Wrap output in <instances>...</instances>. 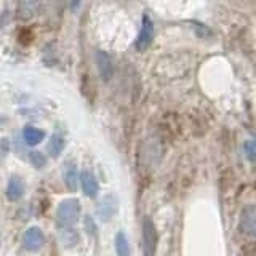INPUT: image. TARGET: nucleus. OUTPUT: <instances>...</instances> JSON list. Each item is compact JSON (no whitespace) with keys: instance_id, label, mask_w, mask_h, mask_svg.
Masks as SVG:
<instances>
[{"instance_id":"obj_1","label":"nucleus","mask_w":256,"mask_h":256,"mask_svg":"<svg viewBox=\"0 0 256 256\" xmlns=\"http://www.w3.org/2000/svg\"><path fill=\"white\" fill-rule=\"evenodd\" d=\"M80 202L77 198H66L56 208V221L61 228H70L80 218Z\"/></svg>"},{"instance_id":"obj_2","label":"nucleus","mask_w":256,"mask_h":256,"mask_svg":"<svg viewBox=\"0 0 256 256\" xmlns=\"http://www.w3.org/2000/svg\"><path fill=\"white\" fill-rule=\"evenodd\" d=\"M141 237H142V253L144 256H156L157 252V244H158V236L154 222L149 216L142 218V229H141Z\"/></svg>"},{"instance_id":"obj_3","label":"nucleus","mask_w":256,"mask_h":256,"mask_svg":"<svg viewBox=\"0 0 256 256\" xmlns=\"http://www.w3.org/2000/svg\"><path fill=\"white\" fill-rule=\"evenodd\" d=\"M240 229L245 236L256 238V204L244 206L240 213Z\"/></svg>"},{"instance_id":"obj_4","label":"nucleus","mask_w":256,"mask_h":256,"mask_svg":"<svg viewBox=\"0 0 256 256\" xmlns=\"http://www.w3.org/2000/svg\"><path fill=\"white\" fill-rule=\"evenodd\" d=\"M45 245V236L40 228L32 226L22 236V246L28 252H38Z\"/></svg>"},{"instance_id":"obj_5","label":"nucleus","mask_w":256,"mask_h":256,"mask_svg":"<svg viewBox=\"0 0 256 256\" xmlns=\"http://www.w3.org/2000/svg\"><path fill=\"white\" fill-rule=\"evenodd\" d=\"M154 40V22L150 21L149 16H142V26L136 38V48L138 50H146Z\"/></svg>"},{"instance_id":"obj_6","label":"nucleus","mask_w":256,"mask_h":256,"mask_svg":"<svg viewBox=\"0 0 256 256\" xmlns=\"http://www.w3.org/2000/svg\"><path fill=\"white\" fill-rule=\"evenodd\" d=\"M94 60H96V66H98L101 78L104 82H109L112 76H114V64H112L110 56L102 50H96Z\"/></svg>"},{"instance_id":"obj_7","label":"nucleus","mask_w":256,"mask_h":256,"mask_svg":"<svg viewBox=\"0 0 256 256\" xmlns=\"http://www.w3.org/2000/svg\"><path fill=\"white\" fill-rule=\"evenodd\" d=\"M118 210V202L114 196H106L98 204V216L102 221H110Z\"/></svg>"},{"instance_id":"obj_8","label":"nucleus","mask_w":256,"mask_h":256,"mask_svg":"<svg viewBox=\"0 0 256 256\" xmlns=\"http://www.w3.org/2000/svg\"><path fill=\"white\" fill-rule=\"evenodd\" d=\"M80 184H82V190L86 197L94 198L96 196H98L100 184H98V180H96V176L92 172L84 170L82 173H80Z\"/></svg>"},{"instance_id":"obj_9","label":"nucleus","mask_w":256,"mask_h":256,"mask_svg":"<svg viewBox=\"0 0 256 256\" xmlns=\"http://www.w3.org/2000/svg\"><path fill=\"white\" fill-rule=\"evenodd\" d=\"M22 196H24V182L20 176L13 174L6 184V198L10 202H18Z\"/></svg>"},{"instance_id":"obj_10","label":"nucleus","mask_w":256,"mask_h":256,"mask_svg":"<svg viewBox=\"0 0 256 256\" xmlns=\"http://www.w3.org/2000/svg\"><path fill=\"white\" fill-rule=\"evenodd\" d=\"M22 140L28 146H37V144H40L45 140V132L40 130V128L28 125L22 130Z\"/></svg>"},{"instance_id":"obj_11","label":"nucleus","mask_w":256,"mask_h":256,"mask_svg":"<svg viewBox=\"0 0 256 256\" xmlns=\"http://www.w3.org/2000/svg\"><path fill=\"white\" fill-rule=\"evenodd\" d=\"M64 148H66V140H64V136L60 133H54L50 138V141H48V146H46L52 157H60Z\"/></svg>"},{"instance_id":"obj_12","label":"nucleus","mask_w":256,"mask_h":256,"mask_svg":"<svg viewBox=\"0 0 256 256\" xmlns=\"http://www.w3.org/2000/svg\"><path fill=\"white\" fill-rule=\"evenodd\" d=\"M62 176H64V182H66V186L70 190H76L77 182L80 181V174L77 172V166L74 164L66 165V168H64V172H62Z\"/></svg>"},{"instance_id":"obj_13","label":"nucleus","mask_w":256,"mask_h":256,"mask_svg":"<svg viewBox=\"0 0 256 256\" xmlns=\"http://www.w3.org/2000/svg\"><path fill=\"white\" fill-rule=\"evenodd\" d=\"M114 244H116V253H117V256H132L130 242H128L125 232H122V230L117 232Z\"/></svg>"},{"instance_id":"obj_14","label":"nucleus","mask_w":256,"mask_h":256,"mask_svg":"<svg viewBox=\"0 0 256 256\" xmlns=\"http://www.w3.org/2000/svg\"><path fill=\"white\" fill-rule=\"evenodd\" d=\"M29 160L30 164L34 165L36 168H44L46 165V157L45 154H42V152H37V150H32L29 154Z\"/></svg>"},{"instance_id":"obj_15","label":"nucleus","mask_w":256,"mask_h":256,"mask_svg":"<svg viewBox=\"0 0 256 256\" xmlns=\"http://www.w3.org/2000/svg\"><path fill=\"white\" fill-rule=\"evenodd\" d=\"M244 149H245V156L250 162H256V141L253 140H248L244 144Z\"/></svg>"},{"instance_id":"obj_16","label":"nucleus","mask_w":256,"mask_h":256,"mask_svg":"<svg viewBox=\"0 0 256 256\" xmlns=\"http://www.w3.org/2000/svg\"><path fill=\"white\" fill-rule=\"evenodd\" d=\"M85 228L88 229L86 232L90 236H96V224H94V221L92 220V216H86L85 218Z\"/></svg>"}]
</instances>
